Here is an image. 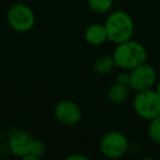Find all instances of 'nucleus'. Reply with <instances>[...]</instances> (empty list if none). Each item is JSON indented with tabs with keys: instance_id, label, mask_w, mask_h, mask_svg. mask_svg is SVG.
I'll list each match as a JSON object with an SVG mask.
<instances>
[{
	"instance_id": "obj_1",
	"label": "nucleus",
	"mask_w": 160,
	"mask_h": 160,
	"mask_svg": "<svg viewBox=\"0 0 160 160\" xmlns=\"http://www.w3.org/2000/svg\"><path fill=\"white\" fill-rule=\"evenodd\" d=\"M113 58L116 67L129 71L146 62L147 51L142 43L131 38L120 44H116L113 52Z\"/></svg>"
},
{
	"instance_id": "obj_2",
	"label": "nucleus",
	"mask_w": 160,
	"mask_h": 160,
	"mask_svg": "<svg viewBox=\"0 0 160 160\" xmlns=\"http://www.w3.org/2000/svg\"><path fill=\"white\" fill-rule=\"evenodd\" d=\"M108 38L114 44H120L133 38L135 31L134 20L127 12L122 10L112 11L104 22Z\"/></svg>"
},
{
	"instance_id": "obj_3",
	"label": "nucleus",
	"mask_w": 160,
	"mask_h": 160,
	"mask_svg": "<svg viewBox=\"0 0 160 160\" xmlns=\"http://www.w3.org/2000/svg\"><path fill=\"white\" fill-rule=\"evenodd\" d=\"M133 108L140 118L149 122L160 115V96L153 89L136 92Z\"/></svg>"
},
{
	"instance_id": "obj_4",
	"label": "nucleus",
	"mask_w": 160,
	"mask_h": 160,
	"mask_svg": "<svg viewBox=\"0 0 160 160\" xmlns=\"http://www.w3.org/2000/svg\"><path fill=\"white\" fill-rule=\"evenodd\" d=\"M100 152L109 159L122 158L128 151V138L122 132L113 131L107 133L100 140Z\"/></svg>"
},
{
	"instance_id": "obj_5",
	"label": "nucleus",
	"mask_w": 160,
	"mask_h": 160,
	"mask_svg": "<svg viewBox=\"0 0 160 160\" xmlns=\"http://www.w3.org/2000/svg\"><path fill=\"white\" fill-rule=\"evenodd\" d=\"M7 21L13 31L25 33L33 29L35 24V14L29 6L24 3H16L8 10Z\"/></svg>"
},
{
	"instance_id": "obj_6",
	"label": "nucleus",
	"mask_w": 160,
	"mask_h": 160,
	"mask_svg": "<svg viewBox=\"0 0 160 160\" xmlns=\"http://www.w3.org/2000/svg\"><path fill=\"white\" fill-rule=\"evenodd\" d=\"M157 81V73L151 65L144 62L129 70L128 87L132 91L140 92L152 89Z\"/></svg>"
},
{
	"instance_id": "obj_7",
	"label": "nucleus",
	"mask_w": 160,
	"mask_h": 160,
	"mask_svg": "<svg viewBox=\"0 0 160 160\" xmlns=\"http://www.w3.org/2000/svg\"><path fill=\"white\" fill-rule=\"evenodd\" d=\"M54 114L56 120L66 126H73L78 124L82 118V112L80 107L70 100L58 102L54 110Z\"/></svg>"
},
{
	"instance_id": "obj_8",
	"label": "nucleus",
	"mask_w": 160,
	"mask_h": 160,
	"mask_svg": "<svg viewBox=\"0 0 160 160\" xmlns=\"http://www.w3.org/2000/svg\"><path fill=\"white\" fill-rule=\"evenodd\" d=\"M34 138L28 132L22 129H16L9 135L8 138V149L16 157L22 158L29 153L32 142Z\"/></svg>"
},
{
	"instance_id": "obj_9",
	"label": "nucleus",
	"mask_w": 160,
	"mask_h": 160,
	"mask_svg": "<svg viewBox=\"0 0 160 160\" xmlns=\"http://www.w3.org/2000/svg\"><path fill=\"white\" fill-rule=\"evenodd\" d=\"M85 38L90 45L93 46L104 44L107 41H109L105 25L101 23H93L89 25L85 31Z\"/></svg>"
},
{
	"instance_id": "obj_10",
	"label": "nucleus",
	"mask_w": 160,
	"mask_h": 160,
	"mask_svg": "<svg viewBox=\"0 0 160 160\" xmlns=\"http://www.w3.org/2000/svg\"><path fill=\"white\" fill-rule=\"evenodd\" d=\"M131 88L127 85H122V83H114L108 90V100L113 104H121L124 103L128 99L129 93H131Z\"/></svg>"
},
{
	"instance_id": "obj_11",
	"label": "nucleus",
	"mask_w": 160,
	"mask_h": 160,
	"mask_svg": "<svg viewBox=\"0 0 160 160\" xmlns=\"http://www.w3.org/2000/svg\"><path fill=\"white\" fill-rule=\"evenodd\" d=\"M116 67L113 55H101L92 64V69L97 75L105 76Z\"/></svg>"
},
{
	"instance_id": "obj_12",
	"label": "nucleus",
	"mask_w": 160,
	"mask_h": 160,
	"mask_svg": "<svg viewBox=\"0 0 160 160\" xmlns=\"http://www.w3.org/2000/svg\"><path fill=\"white\" fill-rule=\"evenodd\" d=\"M88 6L93 12L99 14L108 13L112 9L114 0H87Z\"/></svg>"
},
{
	"instance_id": "obj_13",
	"label": "nucleus",
	"mask_w": 160,
	"mask_h": 160,
	"mask_svg": "<svg viewBox=\"0 0 160 160\" xmlns=\"http://www.w3.org/2000/svg\"><path fill=\"white\" fill-rule=\"evenodd\" d=\"M147 134L151 142L160 145V115L149 121Z\"/></svg>"
},
{
	"instance_id": "obj_14",
	"label": "nucleus",
	"mask_w": 160,
	"mask_h": 160,
	"mask_svg": "<svg viewBox=\"0 0 160 160\" xmlns=\"http://www.w3.org/2000/svg\"><path fill=\"white\" fill-rule=\"evenodd\" d=\"M45 151H46V146L41 139H36L34 138L33 142H32L31 148H30L29 153H32L33 156H35L38 159L42 158L45 155Z\"/></svg>"
},
{
	"instance_id": "obj_15",
	"label": "nucleus",
	"mask_w": 160,
	"mask_h": 160,
	"mask_svg": "<svg viewBox=\"0 0 160 160\" xmlns=\"http://www.w3.org/2000/svg\"><path fill=\"white\" fill-rule=\"evenodd\" d=\"M116 82L122 83V85H127L128 86L129 82V71L125 70L120 72L118 76H116Z\"/></svg>"
},
{
	"instance_id": "obj_16",
	"label": "nucleus",
	"mask_w": 160,
	"mask_h": 160,
	"mask_svg": "<svg viewBox=\"0 0 160 160\" xmlns=\"http://www.w3.org/2000/svg\"><path fill=\"white\" fill-rule=\"evenodd\" d=\"M68 160H88L87 156H83V155H80V153H75V155H71L67 157Z\"/></svg>"
},
{
	"instance_id": "obj_17",
	"label": "nucleus",
	"mask_w": 160,
	"mask_h": 160,
	"mask_svg": "<svg viewBox=\"0 0 160 160\" xmlns=\"http://www.w3.org/2000/svg\"><path fill=\"white\" fill-rule=\"evenodd\" d=\"M155 90L158 92V94H159V96H160V80H159V81H158L157 83H156V89H155Z\"/></svg>"
}]
</instances>
